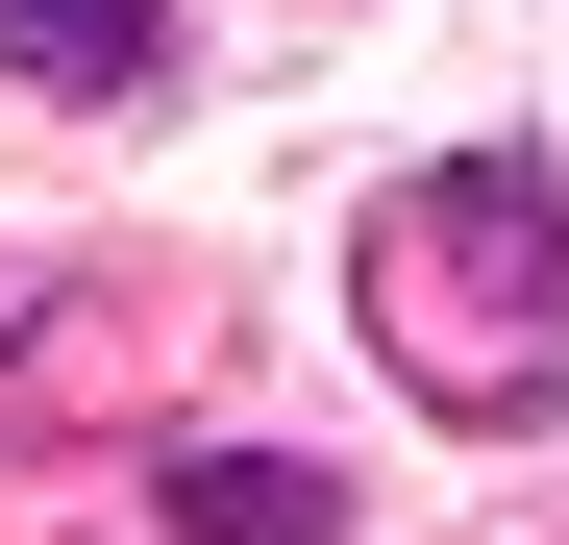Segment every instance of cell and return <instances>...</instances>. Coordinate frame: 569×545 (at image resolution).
I'll list each match as a JSON object with an SVG mask.
<instances>
[{
	"mask_svg": "<svg viewBox=\"0 0 569 545\" xmlns=\"http://www.w3.org/2000/svg\"><path fill=\"white\" fill-rule=\"evenodd\" d=\"M173 50V0H0V75H50V100H124Z\"/></svg>",
	"mask_w": 569,
	"mask_h": 545,
	"instance_id": "obj_1",
	"label": "cell"
},
{
	"mask_svg": "<svg viewBox=\"0 0 569 545\" xmlns=\"http://www.w3.org/2000/svg\"><path fill=\"white\" fill-rule=\"evenodd\" d=\"M173 545H347V496L298 446H223V472H173Z\"/></svg>",
	"mask_w": 569,
	"mask_h": 545,
	"instance_id": "obj_2",
	"label": "cell"
}]
</instances>
